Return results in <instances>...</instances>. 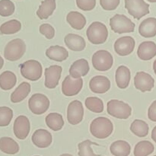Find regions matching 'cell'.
I'll return each mask as SVG.
<instances>
[{"instance_id": "29", "label": "cell", "mask_w": 156, "mask_h": 156, "mask_svg": "<svg viewBox=\"0 0 156 156\" xmlns=\"http://www.w3.org/2000/svg\"><path fill=\"white\" fill-rule=\"evenodd\" d=\"M17 83V77L11 71H5L0 75V88L4 91L13 88Z\"/></svg>"}, {"instance_id": "43", "label": "cell", "mask_w": 156, "mask_h": 156, "mask_svg": "<svg viewBox=\"0 0 156 156\" xmlns=\"http://www.w3.org/2000/svg\"><path fill=\"white\" fill-rule=\"evenodd\" d=\"M3 65H4V60H3L2 57L0 56V70H1L2 68L3 67Z\"/></svg>"}, {"instance_id": "33", "label": "cell", "mask_w": 156, "mask_h": 156, "mask_svg": "<svg viewBox=\"0 0 156 156\" xmlns=\"http://www.w3.org/2000/svg\"><path fill=\"white\" fill-rule=\"evenodd\" d=\"M21 24L19 21L15 19L10 20L3 23L0 27V34H14L21 30Z\"/></svg>"}, {"instance_id": "34", "label": "cell", "mask_w": 156, "mask_h": 156, "mask_svg": "<svg viewBox=\"0 0 156 156\" xmlns=\"http://www.w3.org/2000/svg\"><path fill=\"white\" fill-rule=\"evenodd\" d=\"M85 105L89 111H91V112L96 113V114H100V113L103 112L104 108H105L103 101L97 97L87 98L85 99Z\"/></svg>"}, {"instance_id": "35", "label": "cell", "mask_w": 156, "mask_h": 156, "mask_svg": "<svg viewBox=\"0 0 156 156\" xmlns=\"http://www.w3.org/2000/svg\"><path fill=\"white\" fill-rule=\"evenodd\" d=\"M92 145L98 146V144H97L96 143H93V142L90 141L89 140H85V141L79 143L78 145L79 156H101V155H96L94 153L92 149H91Z\"/></svg>"}, {"instance_id": "36", "label": "cell", "mask_w": 156, "mask_h": 156, "mask_svg": "<svg viewBox=\"0 0 156 156\" xmlns=\"http://www.w3.org/2000/svg\"><path fill=\"white\" fill-rule=\"evenodd\" d=\"M13 118V111L9 107H0V126H7Z\"/></svg>"}, {"instance_id": "14", "label": "cell", "mask_w": 156, "mask_h": 156, "mask_svg": "<svg viewBox=\"0 0 156 156\" xmlns=\"http://www.w3.org/2000/svg\"><path fill=\"white\" fill-rule=\"evenodd\" d=\"M62 68L60 66L53 65L45 69V87L50 89L55 88L59 85V79L61 78Z\"/></svg>"}, {"instance_id": "15", "label": "cell", "mask_w": 156, "mask_h": 156, "mask_svg": "<svg viewBox=\"0 0 156 156\" xmlns=\"http://www.w3.org/2000/svg\"><path fill=\"white\" fill-rule=\"evenodd\" d=\"M134 85L142 92L150 91L155 86V80L151 75L145 72H139L134 77Z\"/></svg>"}, {"instance_id": "25", "label": "cell", "mask_w": 156, "mask_h": 156, "mask_svg": "<svg viewBox=\"0 0 156 156\" xmlns=\"http://www.w3.org/2000/svg\"><path fill=\"white\" fill-rule=\"evenodd\" d=\"M67 22L75 30H81L86 24V18L82 13L78 12H70L66 16Z\"/></svg>"}, {"instance_id": "48", "label": "cell", "mask_w": 156, "mask_h": 156, "mask_svg": "<svg viewBox=\"0 0 156 156\" xmlns=\"http://www.w3.org/2000/svg\"><path fill=\"white\" fill-rule=\"evenodd\" d=\"M154 156H156V155H154Z\"/></svg>"}, {"instance_id": "41", "label": "cell", "mask_w": 156, "mask_h": 156, "mask_svg": "<svg viewBox=\"0 0 156 156\" xmlns=\"http://www.w3.org/2000/svg\"><path fill=\"white\" fill-rule=\"evenodd\" d=\"M148 117L151 121L156 122V100L150 105L148 111Z\"/></svg>"}, {"instance_id": "38", "label": "cell", "mask_w": 156, "mask_h": 156, "mask_svg": "<svg viewBox=\"0 0 156 156\" xmlns=\"http://www.w3.org/2000/svg\"><path fill=\"white\" fill-rule=\"evenodd\" d=\"M39 31L46 38L51 40L55 36V29L50 24H43L40 26Z\"/></svg>"}, {"instance_id": "27", "label": "cell", "mask_w": 156, "mask_h": 156, "mask_svg": "<svg viewBox=\"0 0 156 156\" xmlns=\"http://www.w3.org/2000/svg\"><path fill=\"white\" fill-rule=\"evenodd\" d=\"M110 151L114 156H128L130 154L131 146L126 141L117 140L111 144Z\"/></svg>"}, {"instance_id": "16", "label": "cell", "mask_w": 156, "mask_h": 156, "mask_svg": "<svg viewBox=\"0 0 156 156\" xmlns=\"http://www.w3.org/2000/svg\"><path fill=\"white\" fill-rule=\"evenodd\" d=\"M32 143L35 146L41 149L47 148L51 145L53 141V136L51 133L47 129H37L33 133L31 137Z\"/></svg>"}, {"instance_id": "10", "label": "cell", "mask_w": 156, "mask_h": 156, "mask_svg": "<svg viewBox=\"0 0 156 156\" xmlns=\"http://www.w3.org/2000/svg\"><path fill=\"white\" fill-rule=\"evenodd\" d=\"M84 117V108L80 101H73L67 108V120L72 125H77L82 121Z\"/></svg>"}, {"instance_id": "31", "label": "cell", "mask_w": 156, "mask_h": 156, "mask_svg": "<svg viewBox=\"0 0 156 156\" xmlns=\"http://www.w3.org/2000/svg\"><path fill=\"white\" fill-rule=\"evenodd\" d=\"M130 130L139 137H146L149 134V127L147 123L142 120H135L130 125Z\"/></svg>"}, {"instance_id": "40", "label": "cell", "mask_w": 156, "mask_h": 156, "mask_svg": "<svg viewBox=\"0 0 156 156\" xmlns=\"http://www.w3.org/2000/svg\"><path fill=\"white\" fill-rule=\"evenodd\" d=\"M120 0H100L102 9L106 11L115 10L120 5Z\"/></svg>"}, {"instance_id": "39", "label": "cell", "mask_w": 156, "mask_h": 156, "mask_svg": "<svg viewBox=\"0 0 156 156\" xmlns=\"http://www.w3.org/2000/svg\"><path fill=\"white\" fill-rule=\"evenodd\" d=\"M76 5L81 10L88 12L94 9L96 5V0H76Z\"/></svg>"}, {"instance_id": "21", "label": "cell", "mask_w": 156, "mask_h": 156, "mask_svg": "<svg viewBox=\"0 0 156 156\" xmlns=\"http://www.w3.org/2000/svg\"><path fill=\"white\" fill-rule=\"evenodd\" d=\"M131 73L128 67L120 66L117 68L115 74V81L118 88L125 89L129 86L130 82Z\"/></svg>"}, {"instance_id": "7", "label": "cell", "mask_w": 156, "mask_h": 156, "mask_svg": "<svg viewBox=\"0 0 156 156\" xmlns=\"http://www.w3.org/2000/svg\"><path fill=\"white\" fill-rule=\"evenodd\" d=\"M92 65L96 70L106 72L111 69L114 64V58L108 50H100L93 54L91 59Z\"/></svg>"}, {"instance_id": "32", "label": "cell", "mask_w": 156, "mask_h": 156, "mask_svg": "<svg viewBox=\"0 0 156 156\" xmlns=\"http://www.w3.org/2000/svg\"><path fill=\"white\" fill-rule=\"evenodd\" d=\"M155 150L154 145L151 142L144 141L139 142L134 148L133 154L135 156H148Z\"/></svg>"}, {"instance_id": "13", "label": "cell", "mask_w": 156, "mask_h": 156, "mask_svg": "<svg viewBox=\"0 0 156 156\" xmlns=\"http://www.w3.org/2000/svg\"><path fill=\"white\" fill-rule=\"evenodd\" d=\"M30 130V124L29 119L26 116L20 115L14 122L13 131L15 136L18 140H25L29 135Z\"/></svg>"}, {"instance_id": "45", "label": "cell", "mask_w": 156, "mask_h": 156, "mask_svg": "<svg viewBox=\"0 0 156 156\" xmlns=\"http://www.w3.org/2000/svg\"><path fill=\"white\" fill-rule=\"evenodd\" d=\"M59 156H73V155H70V154H62V155H60Z\"/></svg>"}, {"instance_id": "24", "label": "cell", "mask_w": 156, "mask_h": 156, "mask_svg": "<svg viewBox=\"0 0 156 156\" xmlns=\"http://www.w3.org/2000/svg\"><path fill=\"white\" fill-rule=\"evenodd\" d=\"M30 85L28 82H23L11 94V101L12 103H19L28 96L30 92Z\"/></svg>"}, {"instance_id": "37", "label": "cell", "mask_w": 156, "mask_h": 156, "mask_svg": "<svg viewBox=\"0 0 156 156\" xmlns=\"http://www.w3.org/2000/svg\"><path fill=\"white\" fill-rule=\"evenodd\" d=\"M15 4L11 0H0V15L11 16L15 12Z\"/></svg>"}, {"instance_id": "9", "label": "cell", "mask_w": 156, "mask_h": 156, "mask_svg": "<svg viewBox=\"0 0 156 156\" xmlns=\"http://www.w3.org/2000/svg\"><path fill=\"white\" fill-rule=\"evenodd\" d=\"M125 8L134 18L141 19L149 13V5L144 0H124Z\"/></svg>"}, {"instance_id": "3", "label": "cell", "mask_w": 156, "mask_h": 156, "mask_svg": "<svg viewBox=\"0 0 156 156\" xmlns=\"http://www.w3.org/2000/svg\"><path fill=\"white\" fill-rule=\"evenodd\" d=\"M26 51V44L23 40L16 38L9 41L4 50L5 59L9 61L19 60Z\"/></svg>"}, {"instance_id": "18", "label": "cell", "mask_w": 156, "mask_h": 156, "mask_svg": "<svg viewBox=\"0 0 156 156\" xmlns=\"http://www.w3.org/2000/svg\"><path fill=\"white\" fill-rule=\"evenodd\" d=\"M90 67L88 62L85 59H80L75 61L69 68V76L73 79H78L85 76L89 73Z\"/></svg>"}, {"instance_id": "2", "label": "cell", "mask_w": 156, "mask_h": 156, "mask_svg": "<svg viewBox=\"0 0 156 156\" xmlns=\"http://www.w3.org/2000/svg\"><path fill=\"white\" fill-rule=\"evenodd\" d=\"M87 38L93 44H102L108 37V30L106 25L100 21L91 23L86 30Z\"/></svg>"}, {"instance_id": "46", "label": "cell", "mask_w": 156, "mask_h": 156, "mask_svg": "<svg viewBox=\"0 0 156 156\" xmlns=\"http://www.w3.org/2000/svg\"><path fill=\"white\" fill-rule=\"evenodd\" d=\"M148 1H149V2H152V3L156 2V0H148Z\"/></svg>"}, {"instance_id": "12", "label": "cell", "mask_w": 156, "mask_h": 156, "mask_svg": "<svg viewBox=\"0 0 156 156\" xmlns=\"http://www.w3.org/2000/svg\"><path fill=\"white\" fill-rule=\"evenodd\" d=\"M83 86V79H73L70 76H67L62 83V92L66 97L77 95Z\"/></svg>"}, {"instance_id": "28", "label": "cell", "mask_w": 156, "mask_h": 156, "mask_svg": "<svg viewBox=\"0 0 156 156\" xmlns=\"http://www.w3.org/2000/svg\"><path fill=\"white\" fill-rule=\"evenodd\" d=\"M19 145L11 137L0 138V150L5 154L15 155L19 152Z\"/></svg>"}, {"instance_id": "11", "label": "cell", "mask_w": 156, "mask_h": 156, "mask_svg": "<svg viewBox=\"0 0 156 156\" xmlns=\"http://www.w3.org/2000/svg\"><path fill=\"white\" fill-rule=\"evenodd\" d=\"M135 46V40L132 37H121L114 43V50L119 56H126L133 52Z\"/></svg>"}, {"instance_id": "4", "label": "cell", "mask_w": 156, "mask_h": 156, "mask_svg": "<svg viewBox=\"0 0 156 156\" xmlns=\"http://www.w3.org/2000/svg\"><path fill=\"white\" fill-rule=\"evenodd\" d=\"M107 107L108 114L117 119L126 120L129 118L132 114V108L128 104L117 99L109 101Z\"/></svg>"}, {"instance_id": "5", "label": "cell", "mask_w": 156, "mask_h": 156, "mask_svg": "<svg viewBox=\"0 0 156 156\" xmlns=\"http://www.w3.org/2000/svg\"><path fill=\"white\" fill-rule=\"evenodd\" d=\"M111 30L117 34L132 33L135 30V24L124 15H117L110 19Z\"/></svg>"}, {"instance_id": "20", "label": "cell", "mask_w": 156, "mask_h": 156, "mask_svg": "<svg viewBox=\"0 0 156 156\" xmlns=\"http://www.w3.org/2000/svg\"><path fill=\"white\" fill-rule=\"evenodd\" d=\"M66 46L73 51H82L86 47L85 39L76 34H68L64 38Z\"/></svg>"}, {"instance_id": "8", "label": "cell", "mask_w": 156, "mask_h": 156, "mask_svg": "<svg viewBox=\"0 0 156 156\" xmlns=\"http://www.w3.org/2000/svg\"><path fill=\"white\" fill-rule=\"evenodd\" d=\"M50 107V100L44 94L41 93L34 94L29 98V110L35 115H41L47 112Z\"/></svg>"}, {"instance_id": "26", "label": "cell", "mask_w": 156, "mask_h": 156, "mask_svg": "<svg viewBox=\"0 0 156 156\" xmlns=\"http://www.w3.org/2000/svg\"><path fill=\"white\" fill-rule=\"evenodd\" d=\"M56 7V0H44L37 11V15L41 20L47 19L53 15Z\"/></svg>"}, {"instance_id": "44", "label": "cell", "mask_w": 156, "mask_h": 156, "mask_svg": "<svg viewBox=\"0 0 156 156\" xmlns=\"http://www.w3.org/2000/svg\"><path fill=\"white\" fill-rule=\"evenodd\" d=\"M153 70H154V72H155V73L156 75V59L155 61H154V62H153Z\"/></svg>"}, {"instance_id": "23", "label": "cell", "mask_w": 156, "mask_h": 156, "mask_svg": "<svg viewBox=\"0 0 156 156\" xmlns=\"http://www.w3.org/2000/svg\"><path fill=\"white\" fill-rule=\"evenodd\" d=\"M46 56L51 60L62 62L68 58L69 52L61 46H51L46 50Z\"/></svg>"}, {"instance_id": "42", "label": "cell", "mask_w": 156, "mask_h": 156, "mask_svg": "<svg viewBox=\"0 0 156 156\" xmlns=\"http://www.w3.org/2000/svg\"><path fill=\"white\" fill-rule=\"evenodd\" d=\"M152 136V140L156 143V126H155V127H154V129H152V136Z\"/></svg>"}, {"instance_id": "17", "label": "cell", "mask_w": 156, "mask_h": 156, "mask_svg": "<svg viewBox=\"0 0 156 156\" xmlns=\"http://www.w3.org/2000/svg\"><path fill=\"white\" fill-rule=\"evenodd\" d=\"M89 88L92 92L104 94L111 88V81L106 76H96L90 80Z\"/></svg>"}, {"instance_id": "6", "label": "cell", "mask_w": 156, "mask_h": 156, "mask_svg": "<svg viewBox=\"0 0 156 156\" xmlns=\"http://www.w3.org/2000/svg\"><path fill=\"white\" fill-rule=\"evenodd\" d=\"M21 74L24 79L35 82L39 80L42 76L43 67L38 61L30 59L21 65Z\"/></svg>"}, {"instance_id": "19", "label": "cell", "mask_w": 156, "mask_h": 156, "mask_svg": "<svg viewBox=\"0 0 156 156\" xmlns=\"http://www.w3.org/2000/svg\"><path fill=\"white\" fill-rule=\"evenodd\" d=\"M137 55L142 60L148 61L156 56V44L152 41H144L140 44Z\"/></svg>"}, {"instance_id": "1", "label": "cell", "mask_w": 156, "mask_h": 156, "mask_svg": "<svg viewBox=\"0 0 156 156\" xmlns=\"http://www.w3.org/2000/svg\"><path fill=\"white\" fill-rule=\"evenodd\" d=\"M114 131V125L110 119L99 117L91 121L90 124V133L95 138L105 140L111 135Z\"/></svg>"}, {"instance_id": "30", "label": "cell", "mask_w": 156, "mask_h": 156, "mask_svg": "<svg viewBox=\"0 0 156 156\" xmlns=\"http://www.w3.org/2000/svg\"><path fill=\"white\" fill-rule=\"evenodd\" d=\"M45 122L47 126L53 131L60 130L64 126L62 116L58 113H50L46 117Z\"/></svg>"}, {"instance_id": "22", "label": "cell", "mask_w": 156, "mask_h": 156, "mask_svg": "<svg viewBox=\"0 0 156 156\" xmlns=\"http://www.w3.org/2000/svg\"><path fill=\"white\" fill-rule=\"evenodd\" d=\"M139 33L143 37H153L156 35V18H148L139 26Z\"/></svg>"}, {"instance_id": "47", "label": "cell", "mask_w": 156, "mask_h": 156, "mask_svg": "<svg viewBox=\"0 0 156 156\" xmlns=\"http://www.w3.org/2000/svg\"><path fill=\"white\" fill-rule=\"evenodd\" d=\"M35 156H40V155H35Z\"/></svg>"}]
</instances>
